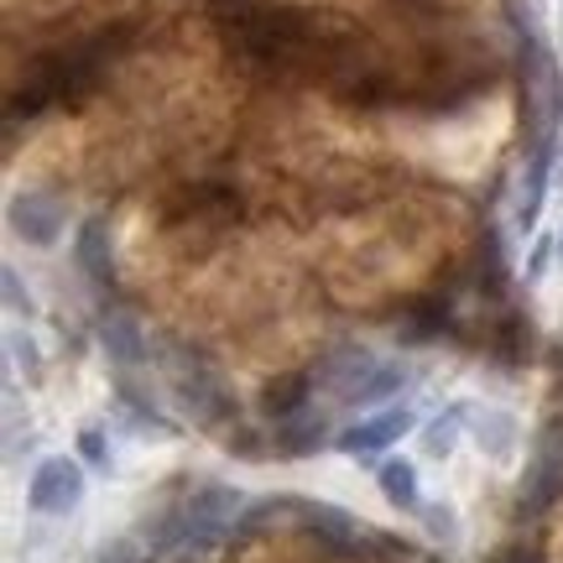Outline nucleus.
<instances>
[{"instance_id": "1", "label": "nucleus", "mask_w": 563, "mask_h": 563, "mask_svg": "<svg viewBox=\"0 0 563 563\" xmlns=\"http://www.w3.org/2000/svg\"><path fill=\"white\" fill-rule=\"evenodd\" d=\"M241 506H245V490H235V485H203L199 496L167 522L162 548H214L230 527L241 522Z\"/></svg>"}, {"instance_id": "2", "label": "nucleus", "mask_w": 563, "mask_h": 563, "mask_svg": "<svg viewBox=\"0 0 563 563\" xmlns=\"http://www.w3.org/2000/svg\"><path fill=\"white\" fill-rule=\"evenodd\" d=\"M422 418L418 407L407 402H391V407H376V412H361L355 422H344L340 433H334V449H340L344 460H361V464H382L386 449H397L407 433H418Z\"/></svg>"}, {"instance_id": "3", "label": "nucleus", "mask_w": 563, "mask_h": 563, "mask_svg": "<svg viewBox=\"0 0 563 563\" xmlns=\"http://www.w3.org/2000/svg\"><path fill=\"white\" fill-rule=\"evenodd\" d=\"M84 496H89V475H84V460H74V454H47L26 481V506L37 517H74Z\"/></svg>"}, {"instance_id": "4", "label": "nucleus", "mask_w": 563, "mask_h": 563, "mask_svg": "<svg viewBox=\"0 0 563 563\" xmlns=\"http://www.w3.org/2000/svg\"><path fill=\"white\" fill-rule=\"evenodd\" d=\"M559 496H563V422H548L538 443H532V464L522 475V501L527 511H543Z\"/></svg>"}, {"instance_id": "5", "label": "nucleus", "mask_w": 563, "mask_h": 563, "mask_svg": "<svg viewBox=\"0 0 563 563\" xmlns=\"http://www.w3.org/2000/svg\"><path fill=\"white\" fill-rule=\"evenodd\" d=\"M5 224H11V235H16V241L47 251V245L63 241V230H68V209H63L58 199H47V194H16L11 209H5Z\"/></svg>"}, {"instance_id": "6", "label": "nucleus", "mask_w": 563, "mask_h": 563, "mask_svg": "<svg viewBox=\"0 0 563 563\" xmlns=\"http://www.w3.org/2000/svg\"><path fill=\"white\" fill-rule=\"evenodd\" d=\"M376 365H382L376 350H365V344H340V350H334V355H323V365L313 371V386L329 391V397L344 407L350 397H355V386H361Z\"/></svg>"}, {"instance_id": "7", "label": "nucleus", "mask_w": 563, "mask_h": 563, "mask_svg": "<svg viewBox=\"0 0 563 563\" xmlns=\"http://www.w3.org/2000/svg\"><path fill=\"white\" fill-rule=\"evenodd\" d=\"M470 439L481 443V454H490L496 464H511L522 449V422L511 418L506 407H481L470 412Z\"/></svg>"}, {"instance_id": "8", "label": "nucleus", "mask_w": 563, "mask_h": 563, "mask_svg": "<svg viewBox=\"0 0 563 563\" xmlns=\"http://www.w3.org/2000/svg\"><path fill=\"white\" fill-rule=\"evenodd\" d=\"M74 266H79L95 287H110V277H115V251H110V224H104V214H89V220L79 224V235H74Z\"/></svg>"}, {"instance_id": "9", "label": "nucleus", "mask_w": 563, "mask_h": 563, "mask_svg": "<svg viewBox=\"0 0 563 563\" xmlns=\"http://www.w3.org/2000/svg\"><path fill=\"white\" fill-rule=\"evenodd\" d=\"M376 490L386 496V506H397V511H407V517H418L422 506V475L418 464L407 460V454H386L382 464H376Z\"/></svg>"}, {"instance_id": "10", "label": "nucleus", "mask_w": 563, "mask_h": 563, "mask_svg": "<svg viewBox=\"0 0 563 563\" xmlns=\"http://www.w3.org/2000/svg\"><path fill=\"white\" fill-rule=\"evenodd\" d=\"M470 412H475V402H449L443 412H433V418L418 428V443L428 460H449L454 449H460V439L470 433Z\"/></svg>"}, {"instance_id": "11", "label": "nucleus", "mask_w": 563, "mask_h": 563, "mask_svg": "<svg viewBox=\"0 0 563 563\" xmlns=\"http://www.w3.org/2000/svg\"><path fill=\"white\" fill-rule=\"evenodd\" d=\"M323 443H334V433H329L323 412H313V407H302V412H292V418H277V449L287 454V460L319 454Z\"/></svg>"}, {"instance_id": "12", "label": "nucleus", "mask_w": 563, "mask_h": 563, "mask_svg": "<svg viewBox=\"0 0 563 563\" xmlns=\"http://www.w3.org/2000/svg\"><path fill=\"white\" fill-rule=\"evenodd\" d=\"M302 517H308V527L319 532L323 543H334L340 553H361L365 543V527L350 517V511H340V506H329V501H302L298 506Z\"/></svg>"}, {"instance_id": "13", "label": "nucleus", "mask_w": 563, "mask_h": 563, "mask_svg": "<svg viewBox=\"0 0 563 563\" xmlns=\"http://www.w3.org/2000/svg\"><path fill=\"white\" fill-rule=\"evenodd\" d=\"M100 344L115 365H146V355H152V350H146V334H141V323L131 319V313H104Z\"/></svg>"}, {"instance_id": "14", "label": "nucleus", "mask_w": 563, "mask_h": 563, "mask_svg": "<svg viewBox=\"0 0 563 563\" xmlns=\"http://www.w3.org/2000/svg\"><path fill=\"white\" fill-rule=\"evenodd\" d=\"M407 382H412V371H407L402 361H382L361 386H355V397L344 407H371V412H376V407H391L407 391Z\"/></svg>"}, {"instance_id": "15", "label": "nucleus", "mask_w": 563, "mask_h": 563, "mask_svg": "<svg viewBox=\"0 0 563 563\" xmlns=\"http://www.w3.org/2000/svg\"><path fill=\"white\" fill-rule=\"evenodd\" d=\"M0 292H5V313H11V319H32V313H37V302H32V292H26V282H21L16 266L0 272Z\"/></svg>"}, {"instance_id": "16", "label": "nucleus", "mask_w": 563, "mask_h": 563, "mask_svg": "<svg viewBox=\"0 0 563 563\" xmlns=\"http://www.w3.org/2000/svg\"><path fill=\"white\" fill-rule=\"evenodd\" d=\"M418 517H422V527H428L439 543H460V517H454V506L449 501H428Z\"/></svg>"}, {"instance_id": "17", "label": "nucleus", "mask_w": 563, "mask_h": 563, "mask_svg": "<svg viewBox=\"0 0 563 563\" xmlns=\"http://www.w3.org/2000/svg\"><path fill=\"white\" fill-rule=\"evenodd\" d=\"M553 256H559V235L538 230V235H532V256H527V282H543L548 266H553Z\"/></svg>"}, {"instance_id": "18", "label": "nucleus", "mask_w": 563, "mask_h": 563, "mask_svg": "<svg viewBox=\"0 0 563 563\" xmlns=\"http://www.w3.org/2000/svg\"><path fill=\"white\" fill-rule=\"evenodd\" d=\"M79 460L89 470H110V439H104L100 428H79Z\"/></svg>"}, {"instance_id": "19", "label": "nucleus", "mask_w": 563, "mask_h": 563, "mask_svg": "<svg viewBox=\"0 0 563 563\" xmlns=\"http://www.w3.org/2000/svg\"><path fill=\"white\" fill-rule=\"evenodd\" d=\"M100 563H146V553H141L136 543H115V548H110V553H104Z\"/></svg>"}, {"instance_id": "20", "label": "nucleus", "mask_w": 563, "mask_h": 563, "mask_svg": "<svg viewBox=\"0 0 563 563\" xmlns=\"http://www.w3.org/2000/svg\"><path fill=\"white\" fill-rule=\"evenodd\" d=\"M559 32H563V0H559Z\"/></svg>"}, {"instance_id": "21", "label": "nucleus", "mask_w": 563, "mask_h": 563, "mask_svg": "<svg viewBox=\"0 0 563 563\" xmlns=\"http://www.w3.org/2000/svg\"><path fill=\"white\" fill-rule=\"evenodd\" d=\"M559 251H563V235H559Z\"/></svg>"}]
</instances>
